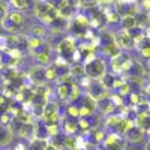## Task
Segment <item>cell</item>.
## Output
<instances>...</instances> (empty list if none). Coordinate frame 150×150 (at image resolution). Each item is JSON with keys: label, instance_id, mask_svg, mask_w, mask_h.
<instances>
[{"label": "cell", "instance_id": "cell-1", "mask_svg": "<svg viewBox=\"0 0 150 150\" xmlns=\"http://www.w3.org/2000/svg\"><path fill=\"white\" fill-rule=\"evenodd\" d=\"M33 9H35V15L44 24H53L54 20L59 18L57 9L50 2H45V0H36L33 5Z\"/></svg>", "mask_w": 150, "mask_h": 150}, {"label": "cell", "instance_id": "cell-2", "mask_svg": "<svg viewBox=\"0 0 150 150\" xmlns=\"http://www.w3.org/2000/svg\"><path fill=\"white\" fill-rule=\"evenodd\" d=\"M134 66V60L132 57L128 54V53H123L120 51L116 57L111 59V63H110V68H111V74L112 75H123V74H128Z\"/></svg>", "mask_w": 150, "mask_h": 150}, {"label": "cell", "instance_id": "cell-3", "mask_svg": "<svg viewBox=\"0 0 150 150\" xmlns=\"http://www.w3.org/2000/svg\"><path fill=\"white\" fill-rule=\"evenodd\" d=\"M84 75L89 77L90 80H99L104 74H107V63L99 59V57H93L92 60L84 62Z\"/></svg>", "mask_w": 150, "mask_h": 150}, {"label": "cell", "instance_id": "cell-4", "mask_svg": "<svg viewBox=\"0 0 150 150\" xmlns=\"http://www.w3.org/2000/svg\"><path fill=\"white\" fill-rule=\"evenodd\" d=\"M90 27V23H89V17H86L83 14H77L72 21L68 24V29L75 35V36H83L87 33V30H89Z\"/></svg>", "mask_w": 150, "mask_h": 150}, {"label": "cell", "instance_id": "cell-5", "mask_svg": "<svg viewBox=\"0 0 150 150\" xmlns=\"http://www.w3.org/2000/svg\"><path fill=\"white\" fill-rule=\"evenodd\" d=\"M87 95L92 96L95 101L98 102V101H101V99H104V98L108 96V90L101 84V81H99V80H92L90 86L87 87Z\"/></svg>", "mask_w": 150, "mask_h": 150}, {"label": "cell", "instance_id": "cell-6", "mask_svg": "<svg viewBox=\"0 0 150 150\" xmlns=\"http://www.w3.org/2000/svg\"><path fill=\"white\" fill-rule=\"evenodd\" d=\"M104 146H105L107 150H123L125 146H126V143H125V140L122 138L119 134L111 132V134L105 135Z\"/></svg>", "mask_w": 150, "mask_h": 150}, {"label": "cell", "instance_id": "cell-7", "mask_svg": "<svg viewBox=\"0 0 150 150\" xmlns=\"http://www.w3.org/2000/svg\"><path fill=\"white\" fill-rule=\"evenodd\" d=\"M112 41L117 44V47L120 50L122 48H132L134 47V42H132V38H131L129 32L125 30V29H120L116 33H112Z\"/></svg>", "mask_w": 150, "mask_h": 150}, {"label": "cell", "instance_id": "cell-8", "mask_svg": "<svg viewBox=\"0 0 150 150\" xmlns=\"http://www.w3.org/2000/svg\"><path fill=\"white\" fill-rule=\"evenodd\" d=\"M116 12L120 15V18L122 17H135L140 12V9L135 3H119L116 8Z\"/></svg>", "mask_w": 150, "mask_h": 150}, {"label": "cell", "instance_id": "cell-9", "mask_svg": "<svg viewBox=\"0 0 150 150\" xmlns=\"http://www.w3.org/2000/svg\"><path fill=\"white\" fill-rule=\"evenodd\" d=\"M29 78H30V81H33L36 86H38V84H44V83H45V68L41 66V65L30 68V71H29Z\"/></svg>", "mask_w": 150, "mask_h": 150}, {"label": "cell", "instance_id": "cell-10", "mask_svg": "<svg viewBox=\"0 0 150 150\" xmlns=\"http://www.w3.org/2000/svg\"><path fill=\"white\" fill-rule=\"evenodd\" d=\"M117 107L111 102V99L107 96V98H104V99H101V101H98L96 102V110H99L102 112V114H105V116H108V114H111L112 111H114Z\"/></svg>", "mask_w": 150, "mask_h": 150}, {"label": "cell", "instance_id": "cell-11", "mask_svg": "<svg viewBox=\"0 0 150 150\" xmlns=\"http://www.w3.org/2000/svg\"><path fill=\"white\" fill-rule=\"evenodd\" d=\"M72 83H75L74 78H72L71 83H59L57 87H56V96H57L59 99H62V101H63V99H68V98H69V90H71Z\"/></svg>", "mask_w": 150, "mask_h": 150}, {"label": "cell", "instance_id": "cell-12", "mask_svg": "<svg viewBox=\"0 0 150 150\" xmlns=\"http://www.w3.org/2000/svg\"><path fill=\"white\" fill-rule=\"evenodd\" d=\"M125 135H126V138L132 143H140L143 140V137H144V131L140 129L138 126H134L128 131H125Z\"/></svg>", "mask_w": 150, "mask_h": 150}, {"label": "cell", "instance_id": "cell-13", "mask_svg": "<svg viewBox=\"0 0 150 150\" xmlns=\"http://www.w3.org/2000/svg\"><path fill=\"white\" fill-rule=\"evenodd\" d=\"M6 17L11 20V23L14 24L17 29H21V27H23V24H24V21H26V18H24V14H23V12H20V11L8 12V15H6Z\"/></svg>", "mask_w": 150, "mask_h": 150}, {"label": "cell", "instance_id": "cell-14", "mask_svg": "<svg viewBox=\"0 0 150 150\" xmlns=\"http://www.w3.org/2000/svg\"><path fill=\"white\" fill-rule=\"evenodd\" d=\"M102 50H104V53H105L107 56H110L111 59L116 57V56L122 51V50L117 47V44L112 41V39H111L110 42H104V44H102Z\"/></svg>", "mask_w": 150, "mask_h": 150}, {"label": "cell", "instance_id": "cell-15", "mask_svg": "<svg viewBox=\"0 0 150 150\" xmlns=\"http://www.w3.org/2000/svg\"><path fill=\"white\" fill-rule=\"evenodd\" d=\"M57 112H59V105H57L56 102L47 101L45 105H44V108H42V120L51 117V116H54V114H57Z\"/></svg>", "mask_w": 150, "mask_h": 150}, {"label": "cell", "instance_id": "cell-16", "mask_svg": "<svg viewBox=\"0 0 150 150\" xmlns=\"http://www.w3.org/2000/svg\"><path fill=\"white\" fill-rule=\"evenodd\" d=\"M12 137H14V132L8 126H0V146H8L12 141Z\"/></svg>", "mask_w": 150, "mask_h": 150}, {"label": "cell", "instance_id": "cell-17", "mask_svg": "<svg viewBox=\"0 0 150 150\" xmlns=\"http://www.w3.org/2000/svg\"><path fill=\"white\" fill-rule=\"evenodd\" d=\"M18 134L21 138H30V137L35 134V125L33 123H21Z\"/></svg>", "mask_w": 150, "mask_h": 150}, {"label": "cell", "instance_id": "cell-18", "mask_svg": "<svg viewBox=\"0 0 150 150\" xmlns=\"http://www.w3.org/2000/svg\"><path fill=\"white\" fill-rule=\"evenodd\" d=\"M114 80H116V75H112L111 72H110V74H104L102 77L99 78L101 84L105 87L107 90H112V86H114Z\"/></svg>", "mask_w": 150, "mask_h": 150}, {"label": "cell", "instance_id": "cell-19", "mask_svg": "<svg viewBox=\"0 0 150 150\" xmlns=\"http://www.w3.org/2000/svg\"><path fill=\"white\" fill-rule=\"evenodd\" d=\"M77 120L78 119H66L65 120V123H63V129H65V132L68 134V135H74L75 132H77V129H78V126H77Z\"/></svg>", "mask_w": 150, "mask_h": 150}, {"label": "cell", "instance_id": "cell-20", "mask_svg": "<svg viewBox=\"0 0 150 150\" xmlns=\"http://www.w3.org/2000/svg\"><path fill=\"white\" fill-rule=\"evenodd\" d=\"M120 26L125 30H131L132 27L138 26V24H137V17H122L120 18Z\"/></svg>", "mask_w": 150, "mask_h": 150}, {"label": "cell", "instance_id": "cell-21", "mask_svg": "<svg viewBox=\"0 0 150 150\" xmlns=\"http://www.w3.org/2000/svg\"><path fill=\"white\" fill-rule=\"evenodd\" d=\"M81 99H83V107H86L89 111H92V112H95L96 111V101L92 98V96H89V95H81Z\"/></svg>", "mask_w": 150, "mask_h": 150}, {"label": "cell", "instance_id": "cell-22", "mask_svg": "<svg viewBox=\"0 0 150 150\" xmlns=\"http://www.w3.org/2000/svg\"><path fill=\"white\" fill-rule=\"evenodd\" d=\"M104 15H105V21L110 23V24L120 23V15L116 12V9H108V11H105Z\"/></svg>", "mask_w": 150, "mask_h": 150}, {"label": "cell", "instance_id": "cell-23", "mask_svg": "<svg viewBox=\"0 0 150 150\" xmlns=\"http://www.w3.org/2000/svg\"><path fill=\"white\" fill-rule=\"evenodd\" d=\"M81 87L77 84V83H72V86H71V90H69V98L68 99H71L72 102H75L78 98H81Z\"/></svg>", "mask_w": 150, "mask_h": 150}, {"label": "cell", "instance_id": "cell-24", "mask_svg": "<svg viewBox=\"0 0 150 150\" xmlns=\"http://www.w3.org/2000/svg\"><path fill=\"white\" fill-rule=\"evenodd\" d=\"M69 74H71V77L74 78V80H80L81 77H84V68H83V65H75V66H72L71 69H69Z\"/></svg>", "mask_w": 150, "mask_h": 150}, {"label": "cell", "instance_id": "cell-25", "mask_svg": "<svg viewBox=\"0 0 150 150\" xmlns=\"http://www.w3.org/2000/svg\"><path fill=\"white\" fill-rule=\"evenodd\" d=\"M0 26H2V29L3 30H6V32H9V33H17L20 29H17L14 24L11 23V20L8 18V17H5L2 21H0Z\"/></svg>", "mask_w": 150, "mask_h": 150}, {"label": "cell", "instance_id": "cell-26", "mask_svg": "<svg viewBox=\"0 0 150 150\" xmlns=\"http://www.w3.org/2000/svg\"><path fill=\"white\" fill-rule=\"evenodd\" d=\"M35 59H36V62L39 63L41 66H47V65H50V62H51V59H50V53H38V54H35Z\"/></svg>", "mask_w": 150, "mask_h": 150}, {"label": "cell", "instance_id": "cell-27", "mask_svg": "<svg viewBox=\"0 0 150 150\" xmlns=\"http://www.w3.org/2000/svg\"><path fill=\"white\" fill-rule=\"evenodd\" d=\"M48 141L47 140H39V138H35L30 144V150H47Z\"/></svg>", "mask_w": 150, "mask_h": 150}, {"label": "cell", "instance_id": "cell-28", "mask_svg": "<svg viewBox=\"0 0 150 150\" xmlns=\"http://www.w3.org/2000/svg\"><path fill=\"white\" fill-rule=\"evenodd\" d=\"M41 44H42V39H39V38H35V36L26 38V45H27L30 50H36Z\"/></svg>", "mask_w": 150, "mask_h": 150}, {"label": "cell", "instance_id": "cell-29", "mask_svg": "<svg viewBox=\"0 0 150 150\" xmlns=\"http://www.w3.org/2000/svg\"><path fill=\"white\" fill-rule=\"evenodd\" d=\"M9 2L12 3V6H14L15 9H20V12L27 9L29 5H30V0H9Z\"/></svg>", "mask_w": 150, "mask_h": 150}, {"label": "cell", "instance_id": "cell-30", "mask_svg": "<svg viewBox=\"0 0 150 150\" xmlns=\"http://www.w3.org/2000/svg\"><path fill=\"white\" fill-rule=\"evenodd\" d=\"M30 36H35V38H39V39H42V38L45 36V29L42 26H32L30 29Z\"/></svg>", "mask_w": 150, "mask_h": 150}, {"label": "cell", "instance_id": "cell-31", "mask_svg": "<svg viewBox=\"0 0 150 150\" xmlns=\"http://www.w3.org/2000/svg\"><path fill=\"white\" fill-rule=\"evenodd\" d=\"M54 80H57V72H56V68H54V66L45 68V81H54Z\"/></svg>", "mask_w": 150, "mask_h": 150}, {"label": "cell", "instance_id": "cell-32", "mask_svg": "<svg viewBox=\"0 0 150 150\" xmlns=\"http://www.w3.org/2000/svg\"><path fill=\"white\" fill-rule=\"evenodd\" d=\"M131 92H132V89H131V84H129L128 81H125V83L119 87V89H117V93H119L120 96H123V98L128 96Z\"/></svg>", "mask_w": 150, "mask_h": 150}, {"label": "cell", "instance_id": "cell-33", "mask_svg": "<svg viewBox=\"0 0 150 150\" xmlns=\"http://www.w3.org/2000/svg\"><path fill=\"white\" fill-rule=\"evenodd\" d=\"M66 112H68V117H74V119H78V105H72L69 104L68 108H66Z\"/></svg>", "mask_w": 150, "mask_h": 150}, {"label": "cell", "instance_id": "cell-34", "mask_svg": "<svg viewBox=\"0 0 150 150\" xmlns=\"http://www.w3.org/2000/svg\"><path fill=\"white\" fill-rule=\"evenodd\" d=\"M129 101H131V105H137V104H138L140 101H141V99H143V96H141V93H137V92H131L129 95Z\"/></svg>", "mask_w": 150, "mask_h": 150}, {"label": "cell", "instance_id": "cell-35", "mask_svg": "<svg viewBox=\"0 0 150 150\" xmlns=\"http://www.w3.org/2000/svg\"><path fill=\"white\" fill-rule=\"evenodd\" d=\"M80 6H83V8H86V9L96 8V6H98V0H81Z\"/></svg>", "mask_w": 150, "mask_h": 150}, {"label": "cell", "instance_id": "cell-36", "mask_svg": "<svg viewBox=\"0 0 150 150\" xmlns=\"http://www.w3.org/2000/svg\"><path fill=\"white\" fill-rule=\"evenodd\" d=\"M140 53L144 59H150V41H147V44H144L141 48H140Z\"/></svg>", "mask_w": 150, "mask_h": 150}, {"label": "cell", "instance_id": "cell-37", "mask_svg": "<svg viewBox=\"0 0 150 150\" xmlns=\"http://www.w3.org/2000/svg\"><path fill=\"white\" fill-rule=\"evenodd\" d=\"M47 134L48 137L59 135V125H47Z\"/></svg>", "mask_w": 150, "mask_h": 150}, {"label": "cell", "instance_id": "cell-38", "mask_svg": "<svg viewBox=\"0 0 150 150\" xmlns=\"http://www.w3.org/2000/svg\"><path fill=\"white\" fill-rule=\"evenodd\" d=\"M12 122V117L11 114H8V112H3L2 116H0V123H2V126H8V125H11Z\"/></svg>", "mask_w": 150, "mask_h": 150}, {"label": "cell", "instance_id": "cell-39", "mask_svg": "<svg viewBox=\"0 0 150 150\" xmlns=\"http://www.w3.org/2000/svg\"><path fill=\"white\" fill-rule=\"evenodd\" d=\"M6 15H8V3L0 0V21H2Z\"/></svg>", "mask_w": 150, "mask_h": 150}, {"label": "cell", "instance_id": "cell-40", "mask_svg": "<svg viewBox=\"0 0 150 150\" xmlns=\"http://www.w3.org/2000/svg\"><path fill=\"white\" fill-rule=\"evenodd\" d=\"M80 2H81V0H65V5H68V6H71L74 9H77V8H80Z\"/></svg>", "mask_w": 150, "mask_h": 150}, {"label": "cell", "instance_id": "cell-41", "mask_svg": "<svg viewBox=\"0 0 150 150\" xmlns=\"http://www.w3.org/2000/svg\"><path fill=\"white\" fill-rule=\"evenodd\" d=\"M141 6H143L144 11H149V12H150V0H143Z\"/></svg>", "mask_w": 150, "mask_h": 150}, {"label": "cell", "instance_id": "cell-42", "mask_svg": "<svg viewBox=\"0 0 150 150\" xmlns=\"http://www.w3.org/2000/svg\"><path fill=\"white\" fill-rule=\"evenodd\" d=\"M144 38H146L147 41H150V26H149V27L144 30Z\"/></svg>", "mask_w": 150, "mask_h": 150}, {"label": "cell", "instance_id": "cell-43", "mask_svg": "<svg viewBox=\"0 0 150 150\" xmlns=\"http://www.w3.org/2000/svg\"><path fill=\"white\" fill-rule=\"evenodd\" d=\"M119 3H135V0H119Z\"/></svg>", "mask_w": 150, "mask_h": 150}, {"label": "cell", "instance_id": "cell-44", "mask_svg": "<svg viewBox=\"0 0 150 150\" xmlns=\"http://www.w3.org/2000/svg\"><path fill=\"white\" fill-rule=\"evenodd\" d=\"M147 20H149V23H150V12H149V15H147Z\"/></svg>", "mask_w": 150, "mask_h": 150}, {"label": "cell", "instance_id": "cell-45", "mask_svg": "<svg viewBox=\"0 0 150 150\" xmlns=\"http://www.w3.org/2000/svg\"><path fill=\"white\" fill-rule=\"evenodd\" d=\"M45 2H48V0H45Z\"/></svg>", "mask_w": 150, "mask_h": 150}]
</instances>
